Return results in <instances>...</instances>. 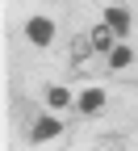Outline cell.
Masks as SVG:
<instances>
[{
	"mask_svg": "<svg viewBox=\"0 0 138 151\" xmlns=\"http://www.w3.org/2000/svg\"><path fill=\"white\" fill-rule=\"evenodd\" d=\"M25 34H29V42H38V46H46L50 38H54V25L46 21V17H34V21L25 25Z\"/></svg>",
	"mask_w": 138,
	"mask_h": 151,
	"instance_id": "6da1fadb",
	"label": "cell"
},
{
	"mask_svg": "<svg viewBox=\"0 0 138 151\" xmlns=\"http://www.w3.org/2000/svg\"><path fill=\"white\" fill-rule=\"evenodd\" d=\"M59 130H63V122L59 118H42V122H34V130H29V139L34 143H46V139H54Z\"/></svg>",
	"mask_w": 138,
	"mask_h": 151,
	"instance_id": "7a4b0ae2",
	"label": "cell"
},
{
	"mask_svg": "<svg viewBox=\"0 0 138 151\" xmlns=\"http://www.w3.org/2000/svg\"><path fill=\"white\" fill-rule=\"evenodd\" d=\"M105 21L113 25V34H117V38H126V34H130V13H126V9H117V4H113V9L105 13Z\"/></svg>",
	"mask_w": 138,
	"mask_h": 151,
	"instance_id": "3957f363",
	"label": "cell"
},
{
	"mask_svg": "<svg viewBox=\"0 0 138 151\" xmlns=\"http://www.w3.org/2000/svg\"><path fill=\"white\" fill-rule=\"evenodd\" d=\"M92 50H96V46H92V38H80V34H75V38H71V59H75L71 67H80V63L88 59Z\"/></svg>",
	"mask_w": 138,
	"mask_h": 151,
	"instance_id": "277c9868",
	"label": "cell"
},
{
	"mask_svg": "<svg viewBox=\"0 0 138 151\" xmlns=\"http://www.w3.org/2000/svg\"><path fill=\"white\" fill-rule=\"evenodd\" d=\"M113 38H117V34H113V25L105 21V25L92 29V46H96V50H113Z\"/></svg>",
	"mask_w": 138,
	"mask_h": 151,
	"instance_id": "5b68a950",
	"label": "cell"
},
{
	"mask_svg": "<svg viewBox=\"0 0 138 151\" xmlns=\"http://www.w3.org/2000/svg\"><path fill=\"white\" fill-rule=\"evenodd\" d=\"M101 105H105V92H101V88H88L84 97H80V109H84V113H96Z\"/></svg>",
	"mask_w": 138,
	"mask_h": 151,
	"instance_id": "8992f818",
	"label": "cell"
},
{
	"mask_svg": "<svg viewBox=\"0 0 138 151\" xmlns=\"http://www.w3.org/2000/svg\"><path fill=\"white\" fill-rule=\"evenodd\" d=\"M46 101H50L54 109H63V105H71V92H67L63 84H54V88H46Z\"/></svg>",
	"mask_w": 138,
	"mask_h": 151,
	"instance_id": "52a82bcc",
	"label": "cell"
},
{
	"mask_svg": "<svg viewBox=\"0 0 138 151\" xmlns=\"http://www.w3.org/2000/svg\"><path fill=\"white\" fill-rule=\"evenodd\" d=\"M130 59H134V55H130V46H113V50H109V67H117V71H122Z\"/></svg>",
	"mask_w": 138,
	"mask_h": 151,
	"instance_id": "ba28073f",
	"label": "cell"
},
{
	"mask_svg": "<svg viewBox=\"0 0 138 151\" xmlns=\"http://www.w3.org/2000/svg\"><path fill=\"white\" fill-rule=\"evenodd\" d=\"M96 147H126V139H122V134H101Z\"/></svg>",
	"mask_w": 138,
	"mask_h": 151,
	"instance_id": "9c48e42d",
	"label": "cell"
}]
</instances>
